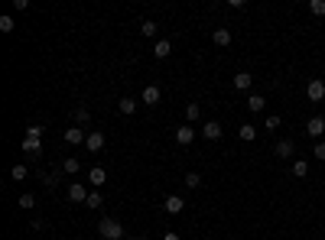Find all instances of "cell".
I'll return each mask as SVG.
<instances>
[{"instance_id": "cell-1", "label": "cell", "mask_w": 325, "mask_h": 240, "mask_svg": "<svg viewBox=\"0 0 325 240\" xmlns=\"http://www.w3.org/2000/svg\"><path fill=\"white\" fill-rule=\"evenodd\" d=\"M98 234L104 240H121L124 237V227H121V221H114V217H104V221L98 224Z\"/></svg>"}, {"instance_id": "cell-2", "label": "cell", "mask_w": 325, "mask_h": 240, "mask_svg": "<svg viewBox=\"0 0 325 240\" xmlns=\"http://www.w3.org/2000/svg\"><path fill=\"white\" fill-rule=\"evenodd\" d=\"M306 98H309V101H322L325 98V81L322 78H312L309 85H306Z\"/></svg>"}, {"instance_id": "cell-3", "label": "cell", "mask_w": 325, "mask_h": 240, "mask_svg": "<svg viewBox=\"0 0 325 240\" xmlns=\"http://www.w3.org/2000/svg\"><path fill=\"white\" fill-rule=\"evenodd\" d=\"M160 98H162V91H160L156 85H147V88H143V94H140V101L150 104V107H153V104H160Z\"/></svg>"}, {"instance_id": "cell-4", "label": "cell", "mask_w": 325, "mask_h": 240, "mask_svg": "<svg viewBox=\"0 0 325 240\" xmlns=\"http://www.w3.org/2000/svg\"><path fill=\"white\" fill-rule=\"evenodd\" d=\"M62 139H65V143H72V146H78V143H85V139H88V133L78 130V127H69V130L62 133Z\"/></svg>"}, {"instance_id": "cell-5", "label": "cell", "mask_w": 325, "mask_h": 240, "mask_svg": "<svg viewBox=\"0 0 325 240\" xmlns=\"http://www.w3.org/2000/svg\"><path fill=\"white\" fill-rule=\"evenodd\" d=\"M85 146L91 149V153L104 149V133H101V130H91V133H88V139H85Z\"/></svg>"}, {"instance_id": "cell-6", "label": "cell", "mask_w": 325, "mask_h": 240, "mask_svg": "<svg viewBox=\"0 0 325 240\" xmlns=\"http://www.w3.org/2000/svg\"><path fill=\"white\" fill-rule=\"evenodd\" d=\"M306 133H309V137H322V133H325V117H309Z\"/></svg>"}, {"instance_id": "cell-7", "label": "cell", "mask_w": 325, "mask_h": 240, "mask_svg": "<svg viewBox=\"0 0 325 240\" xmlns=\"http://www.w3.org/2000/svg\"><path fill=\"white\" fill-rule=\"evenodd\" d=\"M192 139H195V130H192V127H176V143H179V146H189Z\"/></svg>"}, {"instance_id": "cell-8", "label": "cell", "mask_w": 325, "mask_h": 240, "mask_svg": "<svg viewBox=\"0 0 325 240\" xmlns=\"http://www.w3.org/2000/svg\"><path fill=\"white\" fill-rule=\"evenodd\" d=\"M221 133H225V130H221V124H218V120H208V124L202 127V137H205V139H218Z\"/></svg>"}, {"instance_id": "cell-9", "label": "cell", "mask_w": 325, "mask_h": 240, "mask_svg": "<svg viewBox=\"0 0 325 240\" xmlns=\"http://www.w3.org/2000/svg\"><path fill=\"white\" fill-rule=\"evenodd\" d=\"M162 208L169 211V214H179V211L186 208V202H182V198H179V195H169V198H166V202H162Z\"/></svg>"}, {"instance_id": "cell-10", "label": "cell", "mask_w": 325, "mask_h": 240, "mask_svg": "<svg viewBox=\"0 0 325 240\" xmlns=\"http://www.w3.org/2000/svg\"><path fill=\"white\" fill-rule=\"evenodd\" d=\"M69 202H88V192H85V185L72 182V185H69Z\"/></svg>"}, {"instance_id": "cell-11", "label": "cell", "mask_w": 325, "mask_h": 240, "mask_svg": "<svg viewBox=\"0 0 325 240\" xmlns=\"http://www.w3.org/2000/svg\"><path fill=\"white\" fill-rule=\"evenodd\" d=\"M250 85H254V75H250V71H238V75H234V88H241V91H247Z\"/></svg>"}, {"instance_id": "cell-12", "label": "cell", "mask_w": 325, "mask_h": 240, "mask_svg": "<svg viewBox=\"0 0 325 240\" xmlns=\"http://www.w3.org/2000/svg\"><path fill=\"white\" fill-rule=\"evenodd\" d=\"M263 107H267V101H263V94H250V98H247V110H250V114H260Z\"/></svg>"}, {"instance_id": "cell-13", "label": "cell", "mask_w": 325, "mask_h": 240, "mask_svg": "<svg viewBox=\"0 0 325 240\" xmlns=\"http://www.w3.org/2000/svg\"><path fill=\"white\" fill-rule=\"evenodd\" d=\"M169 52H172V42H169V39H160V42L153 46V55H156V59H166Z\"/></svg>"}, {"instance_id": "cell-14", "label": "cell", "mask_w": 325, "mask_h": 240, "mask_svg": "<svg viewBox=\"0 0 325 240\" xmlns=\"http://www.w3.org/2000/svg\"><path fill=\"white\" fill-rule=\"evenodd\" d=\"M104 178H108V172H104V169H101V166H94V169L91 172H88V182H91V185H104Z\"/></svg>"}, {"instance_id": "cell-15", "label": "cell", "mask_w": 325, "mask_h": 240, "mask_svg": "<svg viewBox=\"0 0 325 240\" xmlns=\"http://www.w3.org/2000/svg\"><path fill=\"white\" fill-rule=\"evenodd\" d=\"M293 139H280V143H277V156H280V159H286V156H293Z\"/></svg>"}, {"instance_id": "cell-16", "label": "cell", "mask_w": 325, "mask_h": 240, "mask_svg": "<svg viewBox=\"0 0 325 240\" xmlns=\"http://www.w3.org/2000/svg\"><path fill=\"white\" fill-rule=\"evenodd\" d=\"M231 42V33L228 30H215V46H228Z\"/></svg>"}, {"instance_id": "cell-17", "label": "cell", "mask_w": 325, "mask_h": 240, "mask_svg": "<svg viewBox=\"0 0 325 240\" xmlns=\"http://www.w3.org/2000/svg\"><path fill=\"white\" fill-rule=\"evenodd\" d=\"M306 172H309V163H306V159H296V163H293V175H306Z\"/></svg>"}, {"instance_id": "cell-18", "label": "cell", "mask_w": 325, "mask_h": 240, "mask_svg": "<svg viewBox=\"0 0 325 240\" xmlns=\"http://www.w3.org/2000/svg\"><path fill=\"white\" fill-rule=\"evenodd\" d=\"M238 137H241V139H247V143H250V139L257 137V130H254V127H250V124H244V127H241V130H238Z\"/></svg>"}, {"instance_id": "cell-19", "label": "cell", "mask_w": 325, "mask_h": 240, "mask_svg": "<svg viewBox=\"0 0 325 240\" xmlns=\"http://www.w3.org/2000/svg\"><path fill=\"white\" fill-rule=\"evenodd\" d=\"M23 149H26V153H39V149H42V143H39V139H30V137H26V139H23Z\"/></svg>"}, {"instance_id": "cell-20", "label": "cell", "mask_w": 325, "mask_h": 240, "mask_svg": "<svg viewBox=\"0 0 325 240\" xmlns=\"http://www.w3.org/2000/svg\"><path fill=\"white\" fill-rule=\"evenodd\" d=\"M133 110H137V101H133V98H124V101H121V114H133Z\"/></svg>"}, {"instance_id": "cell-21", "label": "cell", "mask_w": 325, "mask_h": 240, "mask_svg": "<svg viewBox=\"0 0 325 240\" xmlns=\"http://www.w3.org/2000/svg\"><path fill=\"white\" fill-rule=\"evenodd\" d=\"M62 169L69 172V175H75V172L81 169V163H78V159H65V163H62Z\"/></svg>"}, {"instance_id": "cell-22", "label": "cell", "mask_w": 325, "mask_h": 240, "mask_svg": "<svg viewBox=\"0 0 325 240\" xmlns=\"http://www.w3.org/2000/svg\"><path fill=\"white\" fill-rule=\"evenodd\" d=\"M75 120H78L81 127H85L88 120H91V114H88V107H78V110H75Z\"/></svg>"}, {"instance_id": "cell-23", "label": "cell", "mask_w": 325, "mask_h": 240, "mask_svg": "<svg viewBox=\"0 0 325 240\" xmlns=\"http://www.w3.org/2000/svg\"><path fill=\"white\" fill-rule=\"evenodd\" d=\"M10 175H13L16 182H23V178H26V166H20V163H16L13 169H10Z\"/></svg>"}, {"instance_id": "cell-24", "label": "cell", "mask_w": 325, "mask_h": 240, "mask_svg": "<svg viewBox=\"0 0 325 240\" xmlns=\"http://www.w3.org/2000/svg\"><path fill=\"white\" fill-rule=\"evenodd\" d=\"M186 185L189 188H199L202 185V175H199V172H189V175H186Z\"/></svg>"}, {"instance_id": "cell-25", "label": "cell", "mask_w": 325, "mask_h": 240, "mask_svg": "<svg viewBox=\"0 0 325 240\" xmlns=\"http://www.w3.org/2000/svg\"><path fill=\"white\" fill-rule=\"evenodd\" d=\"M140 33H143V36H156V23H153V20H147V23H143V26H140Z\"/></svg>"}, {"instance_id": "cell-26", "label": "cell", "mask_w": 325, "mask_h": 240, "mask_svg": "<svg viewBox=\"0 0 325 240\" xmlns=\"http://www.w3.org/2000/svg\"><path fill=\"white\" fill-rule=\"evenodd\" d=\"M42 133H46V130H42V127H39V124L26 127V137H30V139H39V137H42Z\"/></svg>"}, {"instance_id": "cell-27", "label": "cell", "mask_w": 325, "mask_h": 240, "mask_svg": "<svg viewBox=\"0 0 325 240\" xmlns=\"http://www.w3.org/2000/svg\"><path fill=\"white\" fill-rule=\"evenodd\" d=\"M85 205H88V208H101V205H104V202H101V192H91Z\"/></svg>"}, {"instance_id": "cell-28", "label": "cell", "mask_w": 325, "mask_h": 240, "mask_svg": "<svg viewBox=\"0 0 325 240\" xmlns=\"http://www.w3.org/2000/svg\"><path fill=\"white\" fill-rule=\"evenodd\" d=\"M309 10H312L316 16H325V0H312V3H309Z\"/></svg>"}, {"instance_id": "cell-29", "label": "cell", "mask_w": 325, "mask_h": 240, "mask_svg": "<svg viewBox=\"0 0 325 240\" xmlns=\"http://www.w3.org/2000/svg\"><path fill=\"white\" fill-rule=\"evenodd\" d=\"M0 33H13V16H0Z\"/></svg>"}, {"instance_id": "cell-30", "label": "cell", "mask_w": 325, "mask_h": 240, "mask_svg": "<svg viewBox=\"0 0 325 240\" xmlns=\"http://www.w3.org/2000/svg\"><path fill=\"white\" fill-rule=\"evenodd\" d=\"M186 117H189V120H199V117H202V107H199V104H189V107H186Z\"/></svg>"}, {"instance_id": "cell-31", "label": "cell", "mask_w": 325, "mask_h": 240, "mask_svg": "<svg viewBox=\"0 0 325 240\" xmlns=\"http://www.w3.org/2000/svg\"><path fill=\"white\" fill-rule=\"evenodd\" d=\"M33 205H36L33 195H20V208H33Z\"/></svg>"}, {"instance_id": "cell-32", "label": "cell", "mask_w": 325, "mask_h": 240, "mask_svg": "<svg viewBox=\"0 0 325 240\" xmlns=\"http://www.w3.org/2000/svg\"><path fill=\"white\" fill-rule=\"evenodd\" d=\"M277 127H280V117L270 114V117H267V130H277Z\"/></svg>"}, {"instance_id": "cell-33", "label": "cell", "mask_w": 325, "mask_h": 240, "mask_svg": "<svg viewBox=\"0 0 325 240\" xmlns=\"http://www.w3.org/2000/svg\"><path fill=\"white\" fill-rule=\"evenodd\" d=\"M312 156H316V159H325V143H316V153Z\"/></svg>"}, {"instance_id": "cell-34", "label": "cell", "mask_w": 325, "mask_h": 240, "mask_svg": "<svg viewBox=\"0 0 325 240\" xmlns=\"http://www.w3.org/2000/svg\"><path fill=\"white\" fill-rule=\"evenodd\" d=\"M42 182H46V185H49V188H52V185H55V182H59V175H55V172H52V175H42Z\"/></svg>"}, {"instance_id": "cell-35", "label": "cell", "mask_w": 325, "mask_h": 240, "mask_svg": "<svg viewBox=\"0 0 325 240\" xmlns=\"http://www.w3.org/2000/svg\"><path fill=\"white\" fill-rule=\"evenodd\" d=\"M162 240H179V234H166V237H162Z\"/></svg>"}]
</instances>
